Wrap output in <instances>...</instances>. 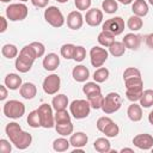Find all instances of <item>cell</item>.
I'll return each mask as SVG.
<instances>
[{
	"label": "cell",
	"mask_w": 153,
	"mask_h": 153,
	"mask_svg": "<svg viewBox=\"0 0 153 153\" xmlns=\"http://www.w3.org/2000/svg\"><path fill=\"white\" fill-rule=\"evenodd\" d=\"M5 131L12 145L18 149H26L32 142V135L27 131H24L20 124L17 122H10L6 126Z\"/></svg>",
	"instance_id": "obj_1"
},
{
	"label": "cell",
	"mask_w": 153,
	"mask_h": 153,
	"mask_svg": "<svg viewBox=\"0 0 153 153\" xmlns=\"http://www.w3.org/2000/svg\"><path fill=\"white\" fill-rule=\"evenodd\" d=\"M91 109L92 108H91L88 100H86V99H74L69 104V112L76 120L86 118L90 115Z\"/></svg>",
	"instance_id": "obj_2"
},
{
	"label": "cell",
	"mask_w": 153,
	"mask_h": 153,
	"mask_svg": "<svg viewBox=\"0 0 153 153\" xmlns=\"http://www.w3.org/2000/svg\"><path fill=\"white\" fill-rule=\"evenodd\" d=\"M2 111L6 117L17 120V118L23 117V115L25 114V105H24V103L17 100V99H11L4 104Z\"/></svg>",
	"instance_id": "obj_3"
},
{
	"label": "cell",
	"mask_w": 153,
	"mask_h": 153,
	"mask_svg": "<svg viewBox=\"0 0 153 153\" xmlns=\"http://www.w3.org/2000/svg\"><path fill=\"white\" fill-rule=\"evenodd\" d=\"M29 14V8L24 2L11 4L6 8V17L11 22H20L24 20Z\"/></svg>",
	"instance_id": "obj_4"
},
{
	"label": "cell",
	"mask_w": 153,
	"mask_h": 153,
	"mask_svg": "<svg viewBox=\"0 0 153 153\" xmlns=\"http://www.w3.org/2000/svg\"><path fill=\"white\" fill-rule=\"evenodd\" d=\"M122 106V97L117 92H109L104 97V102L102 105V110L104 114L110 115L118 111Z\"/></svg>",
	"instance_id": "obj_5"
},
{
	"label": "cell",
	"mask_w": 153,
	"mask_h": 153,
	"mask_svg": "<svg viewBox=\"0 0 153 153\" xmlns=\"http://www.w3.org/2000/svg\"><path fill=\"white\" fill-rule=\"evenodd\" d=\"M44 19L53 27H61L66 22L61 10L56 6H48L44 10Z\"/></svg>",
	"instance_id": "obj_6"
},
{
	"label": "cell",
	"mask_w": 153,
	"mask_h": 153,
	"mask_svg": "<svg viewBox=\"0 0 153 153\" xmlns=\"http://www.w3.org/2000/svg\"><path fill=\"white\" fill-rule=\"evenodd\" d=\"M53 109H54L53 105H49L47 103L39 105L37 109L39 117H41V124L45 129H50V128L55 127V117H54Z\"/></svg>",
	"instance_id": "obj_7"
},
{
	"label": "cell",
	"mask_w": 153,
	"mask_h": 153,
	"mask_svg": "<svg viewBox=\"0 0 153 153\" xmlns=\"http://www.w3.org/2000/svg\"><path fill=\"white\" fill-rule=\"evenodd\" d=\"M108 57H109V51L105 48L94 45L90 49V61L94 68L102 67L105 63V61L108 60Z\"/></svg>",
	"instance_id": "obj_8"
},
{
	"label": "cell",
	"mask_w": 153,
	"mask_h": 153,
	"mask_svg": "<svg viewBox=\"0 0 153 153\" xmlns=\"http://www.w3.org/2000/svg\"><path fill=\"white\" fill-rule=\"evenodd\" d=\"M102 29L103 31H106L116 37L124 31V20L121 17H114V18L106 19L103 23Z\"/></svg>",
	"instance_id": "obj_9"
},
{
	"label": "cell",
	"mask_w": 153,
	"mask_h": 153,
	"mask_svg": "<svg viewBox=\"0 0 153 153\" xmlns=\"http://www.w3.org/2000/svg\"><path fill=\"white\" fill-rule=\"evenodd\" d=\"M60 87H61V78L55 73L45 76L43 80V84H42V88H43L44 93H47L49 96L56 94L59 92Z\"/></svg>",
	"instance_id": "obj_10"
},
{
	"label": "cell",
	"mask_w": 153,
	"mask_h": 153,
	"mask_svg": "<svg viewBox=\"0 0 153 153\" xmlns=\"http://www.w3.org/2000/svg\"><path fill=\"white\" fill-rule=\"evenodd\" d=\"M133 143L135 147H137L139 149H143V151H148L153 147V136L151 134H137L133 137Z\"/></svg>",
	"instance_id": "obj_11"
},
{
	"label": "cell",
	"mask_w": 153,
	"mask_h": 153,
	"mask_svg": "<svg viewBox=\"0 0 153 153\" xmlns=\"http://www.w3.org/2000/svg\"><path fill=\"white\" fill-rule=\"evenodd\" d=\"M85 22L87 25L90 26H98L102 24L103 22V11H100L99 8H90L86 11V14H85Z\"/></svg>",
	"instance_id": "obj_12"
},
{
	"label": "cell",
	"mask_w": 153,
	"mask_h": 153,
	"mask_svg": "<svg viewBox=\"0 0 153 153\" xmlns=\"http://www.w3.org/2000/svg\"><path fill=\"white\" fill-rule=\"evenodd\" d=\"M84 16L81 14V11H72L67 16V26L72 30H79L84 25Z\"/></svg>",
	"instance_id": "obj_13"
},
{
	"label": "cell",
	"mask_w": 153,
	"mask_h": 153,
	"mask_svg": "<svg viewBox=\"0 0 153 153\" xmlns=\"http://www.w3.org/2000/svg\"><path fill=\"white\" fill-rule=\"evenodd\" d=\"M43 68L45 71H50V72H54L55 69H57V67L60 66V57L57 54L55 53H49L44 56L43 59Z\"/></svg>",
	"instance_id": "obj_14"
},
{
	"label": "cell",
	"mask_w": 153,
	"mask_h": 153,
	"mask_svg": "<svg viewBox=\"0 0 153 153\" xmlns=\"http://www.w3.org/2000/svg\"><path fill=\"white\" fill-rule=\"evenodd\" d=\"M122 42H123V44L126 45L127 49L136 50V49H139V47L141 44V36L140 35H136L134 32H130V33L124 35Z\"/></svg>",
	"instance_id": "obj_15"
},
{
	"label": "cell",
	"mask_w": 153,
	"mask_h": 153,
	"mask_svg": "<svg viewBox=\"0 0 153 153\" xmlns=\"http://www.w3.org/2000/svg\"><path fill=\"white\" fill-rule=\"evenodd\" d=\"M72 76L78 82H85L90 78V71L84 65H78L72 71Z\"/></svg>",
	"instance_id": "obj_16"
},
{
	"label": "cell",
	"mask_w": 153,
	"mask_h": 153,
	"mask_svg": "<svg viewBox=\"0 0 153 153\" xmlns=\"http://www.w3.org/2000/svg\"><path fill=\"white\" fill-rule=\"evenodd\" d=\"M127 116L131 122H139L142 120V106L136 102H133L127 109Z\"/></svg>",
	"instance_id": "obj_17"
},
{
	"label": "cell",
	"mask_w": 153,
	"mask_h": 153,
	"mask_svg": "<svg viewBox=\"0 0 153 153\" xmlns=\"http://www.w3.org/2000/svg\"><path fill=\"white\" fill-rule=\"evenodd\" d=\"M87 141H88V136L82 131L73 133L69 137L71 146H73L74 148H82L84 146H86Z\"/></svg>",
	"instance_id": "obj_18"
},
{
	"label": "cell",
	"mask_w": 153,
	"mask_h": 153,
	"mask_svg": "<svg viewBox=\"0 0 153 153\" xmlns=\"http://www.w3.org/2000/svg\"><path fill=\"white\" fill-rule=\"evenodd\" d=\"M19 93L24 99L29 100L35 98V96L37 94V87L33 82H24L19 88Z\"/></svg>",
	"instance_id": "obj_19"
},
{
	"label": "cell",
	"mask_w": 153,
	"mask_h": 153,
	"mask_svg": "<svg viewBox=\"0 0 153 153\" xmlns=\"http://www.w3.org/2000/svg\"><path fill=\"white\" fill-rule=\"evenodd\" d=\"M5 85L7 86L8 90H19L20 86L23 85L22 82V78L17 74V73H8L5 76Z\"/></svg>",
	"instance_id": "obj_20"
},
{
	"label": "cell",
	"mask_w": 153,
	"mask_h": 153,
	"mask_svg": "<svg viewBox=\"0 0 153 153\" xmlns=\"http://www.w3.org/2000/svg\"><path fill=\"white\" fill-rule=\"evenodd\" d=\"M51 105H53L55 111L65 110V109H67V106H69L68 97L66 94H63V93H60V94L56 93V96H54V98L51 100Z\"/></svg>",
	"instance_id": "obj_21"
},
{
	"label": "cell",
	"mask_w": 153,
	"mask_h": 153,
	"mask_svg": "<svg viewBox=\"0 0 153 153\" xmlns=\"http://www.w3.org/2000/svg\"><path fill=\"white\" fill-rule=\"evenodd\" d=\"M148 4L145 0H134V2L131 4V11L135 16L139 17H145L148 13Z\"/></svg>",
	"instance_id": "obj_22"
},
{
	"label": "cell",
	"mask_w": 153,
	"mask_h": 153,
	"mask_svg": "<svg viewBox=\"0 0 153 153\" xmlns=\"http://www.w3.org/2000/svg\"><path fill=\"white\" fill-rule=\"evenodd\" d=\"M19 56H22L23 59H25V60H27V61H30V62H32V63L35 62L36 59H38V57H37V53H36L35 48L31 45V43L27 44V45H25V47H23V48L20 49Z\"/></svg>",
	"instance_id": "obj_23"
},
{
	"label": "cell",
	"mask_w": 153,
	"mask_h": 153,
	"mask_svg": "<svg viewBox=\"0 0 153 153\" xmlns=\"http://www.w3.org/2000/svg\"><path fill=\"white\" fill-rule=\"evenodd\" d=\"M55 130L57 134H60L61 136H68L73 134L74 130V126L71 122H65V123H55Z\"/></svg>",
	"instance_id": "obj_24"
},
{
	"label": "cell",
	"mask_w": 153,
	"mask_h": 153,
	"mask_svg": "<svg viewBox=\"0 0 153 153\" xmlns=\"http://www.w3.org/2000/svg\"><path fill=\"white\" fill-rule=\"evenodd\" d=\"M93 147L99 153H108L111 151V143L106 137H98L93 142Z\"/></svg>",
	"instance_id": "obj_25"
},
{
	"label": "cell",
	"mask_w": 153,
	"mask_h": 153,
	"mask_svg": "<svg viewBox=\"0 0 153 153\" xmlns=\"http://www.w3.org/2000/svg\"><path fill=\"white\" fill-rule=\"evenodd\" d=\"M32 62H30V61H27V60H25V59H23L22 56H17L16 57V62H14V67H16V69L18 71V72H20V73H27L29 71H31V68H32Z\"/></svg>",
	"instance_id": "obj_26"
},
{
	"label": "cell",
	"mask_w": 153,
	"mask_h": 153,
	"mask_svg": "<svg viewBox=\"0 0 153 153\" xmlns=\"http://www.w3.org/2000/svg\"><path fill=\"white\" fill-rule=\"evenodd\" d=\"M126 45L123 44V42H118L115 41L110 47H109V53L114 56V57H121L124 55L126 53Z\"/></svg>",
	"instance_id": "obj_27"
},
{
	"label": "cell",
	"mask_w": 153,
	"mask_h": 153,
	"mask_svg": "<svg viewBox=\"0 0 153 153\" xmlns=\"http://www.w3.org/2000/svg\"><path fill=\"white\" fill-rule=\"evenodd\" d=\"M69 146H71V142L65 136L57 137L53 142V149L55 152H66V151H68Z\"/></svg>",
	"instance_id": "obj_28"
},
{
	"label": "cell",
	"mask_w": 153,
	"mask_h": 153,
	"mask_svg": "<svg viewBox=\"0 0 153 153\" xmlns=\"http://www.w3.org/2000/svg\"><path fill=\"white\" fill-rule=\"evenodd\" d=\"M97 39H98V43H99L102 47L109 48V47L115 42V36L111 35V33H109V32H106V31H103V30H102V31L98 33Z\"/></svg>",
	"instance_id": "obj_29"
},
{
	"label": "cell",
	"mask_w": 153,
	"mask_h": 153,
	"mask_svg": "<svg viewBox=\"0 0 153 153\" xmlns=\"http://www.w3.org/2000/svg\"><path fill=\"white\" fill-rule=\"evenodd\" d=\"M109 75H110L109 69L102 66V67H99V68H97V69L94 71L92 78H93V80H94L96 82L102 84V82H105V81L109 79Z\"/></svg>",
	"instance_id": "obj_30"
},
{
	"label": "cell",
	"mask_w": 153,
	"mask_h": 153,
	"mask_svg": "<svg viewBox=\"0 0 153 153\" xmlns=\"http://www.w3.org/2000/svg\"><path fill=\"white\" fill-rule=\"evenodd\" d=\"M142 25H143V22H142V18L141 17H139V16H135V14H133V16H130L129 18H128V20H127V26H128V29L130 30V31H139L141 27H142Z\"/></svg>",
	"instance_id": "obj_31"
},
{
	"label": "cell",
	"mask_w": 153,
	"mask_h": 153,
	"mask_svg": "<svg viewBox=\"0 0 153 153\" xmlns=\"http://www.w3.org/2000/svg\"><path fill=\"white\" fill-rule=\"evenodd\" d=\"M82 92L86 94V97H88V96H92V94L100 93L102 92V88L98 85V82H96V81H88V82H86L82 86Z\"/></svg>",
	"instance_id": "obj_32"
},
{
	"label": "cell",
	"mask_w": 153,
	"mask_h": 153,
	"mask_svg": "<svg viewBox=\"0 0 153 153\" xmlns=\"http://www.w3.org/2000/svg\"><path fill=\"white\" fill-rule=\"evenodd\" d=\"M1 54H2L6 59H8V60L14 59V57L18 56V48H17L14 44L7 43V44L2 45V48H1Z\"/></svg>",
	"instance_id": "obj_33"
},
{
	"label": "cell",
	"mask_w": 153,
	"mask_h": 153,
	"mask_svg": "<svg viewBox=\"0 0 153 153\" xmlns=\"http://www.w3.org/2000/svg\"><path fill=\"white\" fill-rule=\"evenodd\" d=\"M139 102H140V105L142 108H151V106H153V90H151V88L145 90Z\"/></svg>",
	"instance_id": "obj_34"
},
{
	"label": "cell",
	"mask_w": 153,
	"mask_h": 153,
	"mask_svg": "<svg viewBox=\"0 0 153 153\" xmlns=\"http://www.w3.org/2000/svg\"><path fill=\"white\" fill-rule=\"evenodd\" d=\"M87 100H88V103H90L92 109L98 110V109H102V105H103V102H104V96L100 92V93H97V94L88 96Z\"/></svg>",
	"instance_id": "obj_35"
},
{
	"label": "cell",
	"mask_w": 153,
	"mask_h": 153,
	"mask_svg": "<svg viewBox=\"0 0 153 153\" xmlns=\"http://www.w3.org/2000/svg\"><path fill=\"white\" fill-rule=\"evenodd\" d=\"M74 50H75V45L72 43H65L61 48H60V54L63 59L66 60H72L73 55H74Z\"/></svg>",
	"instance_id": "obj_36"
},
{
	"label": "cell",
	"mask_w": 153,
	"mask_h": 153,
	"mask_svg": "<svg viewBox=\"0 0 153 153\" xmlns=\"http://www.w3.org/2000/svg\"><path fill=\"white\" fill-rule=\"evenodd\" d=\"M26 121H27V124L31 128H39V127H42V124H41V117H39V114H38L37 110H32L31 112H29Z\"/></svg>",
	"instance_id": "obj_37"
},
{
	"label": "cell",
	"mask_w": 153,
	"mask_h": 153,
	"mask_svg": "<svg viewBox=\"0 0 153 153\" xmlns=\"http://www.w3.org/2000/svg\"><path fill=\"white\" fill-rule=\"evenodd\" d=\"M142 93H143V88H126V97L131 103L139 102Z\"/></svg>",
	"instance_id": "obj_38"
},
{
	"label": "cell",
	"mask_w": 153,
	"mask_h": 153,
	"mask_svg": "<svg viewBox=\"0 0 153 153\" xmlns=\"http://www.w3.org/2000/svg\"><path fill=\"white\" fill-rule=\"evenodd\" d=\"M102 8L108 14H114L118 10V4L116 0H104L102 2Z\"/></svg>",
	"instance_id": "obj_39"
},
{
	"label": "cell",
	"mask_w": 153,
	"mask_h": 153,
	"mask_svg": "<svg viewBox=\"0 0 153 153\" xmlns=\"http://www.w3.org/2000/svg\"><path fill=\"white\" fill-rule=\"evenodd\" d=\"M55 117V123H65V122H71V112L67 111V109L65 110H57L54 114Z\"/></svg>",
	"instance_id": "obj_40"
},
{
	"label": "cell",
	"mask_w": 153,
	"mask_h": 153,
	"mask_svg": "<svg viewBox=\"0 0 153 153\" xmlns=\"http://www.w3.org/2000/svg\"><path fill=\"white\" fill-rule=\"evenodd\" d=\"M103 134H105L106 137H116L118 134H120V127L117 123H115L114 121L105 127V129L102 131Z\"/></svg>",
	"instance_id": "obj_41"
},
{
	"label": "cell",
	"mask_w": 153,
	"mask_h": 153,
	"mask_svg": "<svg viewBox=\"0 0 153 153\" xmlns=\"http://www.w3.org/2000/svg\"><path fill=\"white\" fill-rule=\"evenodd\" d=\"M124 86L126 88H143V81L142 78H131L124 80Z\"/></svg>",
	"instance_id": "obj_42"
},
{
	"label": "cell",
	"mask_w": 153,
	"mask_h": 153,
	"mask_svg": "<svg viewBox=\"0 0 153 153\" xmlns=\"http://www.w3.org/2000/svg\"><path fill=\"white\" fill-rule=\"evenodd\" d=\"M140 76H141V72L136 67H128L123 72V80L131 79V78H140Z\"/></svg>",
	"instance_id": "obj_43"
},
{
	"label": "cell",
	"mask_w": 153,
	"mask_h": 153,
	"mask_svg": "<svg viewBox=\"0 0 153 153\" xmlns=\"http://www.w3.org/2000/svg\"><path fill=\"white\" fill-rule=\"evenodd\" d=\"M86 57V49L82 45H75V50H74V55H73V60L75 62H81L84 61Z\"/></svg>",
	"instance_id": "obj_44"
},
{
	"label": "cell",
	"mask_w": 153,
	"mask_h": 153,
	"mask_svg": "<svg viewBox=\"0 0 153 153\" xmlns=\"http://www.w3.org/2000/svg\"><path fill=\"white\" fill-rule=\"evenodd\" d=\"M111 122H112V120H111L109 116H102V117H99V118L97 120L96 127H97V129H98L99 131H103V130L105 129V127L109 126Z\"/></svg>",
	"instance_id": "obj_45"
},
{
	"label": "cell",
	"mask_w": 153,
	"mask_h": 153,
	"mask_svg": "<svg viewBox=\"0 0 153 153\" xmlns=\"http://www.w3.org/2000/svg\"><path fill=\"white\" fill-rule=\"evenodd\" d=\"M92 0H74V5L78 11H86L90 10Z\"/></svg>",
	"instance_id": "obj_46"
},
{
	"label": "cell",
	"mask_w": 153,
	"mask_h": 153,
	"mask_svg": "<svg viewBox=\"0 0 153 153\" xmlns=\"http://www.w3.org/2000/svg\"><path fill=\"white\" fill-rule=\"evenodd\" d=\"M11 143H10L8 140L1 139L0 140V152L1 153H11V151H12V145Z\"/></svg>",
	"instance_id": "obj_47"
},
{
	"label": "cell",
	"mask_w": 153,
	"mask_h": 153,
	"mask_svg": "<svg viewBox=\"0 0 153 153\" xmlns=\"http://www.w3.org/2000/svg\"><path fill=\"white\" fill-rule=\"evenodd\" d=\"M31 45L35 48V50H36V53H37V57H42V56L44 55V53H45V47H44L43 43H41V42H32Z\"/></svg>",
	"instance_id": "obj_48"
},
{
	"label": "cell",
	"mask_w": 153,
	"mask_h": 153,
	"mask_svg": "<svg viewBox=\"0 0 153 153\" xmlns=\"http://www.w3.org/2000/svg\"><path fill=\"white\" fill-rule=\"evenodd\" d=\"M31 4L37 8H44L48 7L49 0H31Z\"/></svg>",
	"instance_id": "obj_49"
},
{
	"label": "cell",
	"mask_w": 153,
	"mask_h": 153,
	"mask_svg": "<svg viewBox=\"0 0 153 153\" xmlns=\"http://www.w3.org/2000/svg\"><path fill=\"white\" fill-rule=\"evenodd\" d=\"M7 86L6 85H0V100H5L7 98Z\"/></svg>",
	"instance_id": "obj_50"
},
{
	"label": "cell",
	"mask_w": 153,
	"mask_h": 153,
	"mask_svg": "<svg viewBox=\"0 0 153 153\" xmlns=\"http://www.w3.org/2000/svg\"><path fill=\"white\" fill-rule=\"evenodd\" d=\"M0 22H1V27H0V32L2 33V32H5L6 30H7V19L4 17V16H1L0 17Z\"/></svg>",
	"instance_id": "obj_51"
},
{
	"label": "cell",
	"mask_w": 153,
	"mask_h": 153,
	"mask_svg": "<svg viewBox=\"0 0 153 153\" xmlns=\"http://www.w3.org/2000/svg\"><path fill=\"white\" fill-rule=\"evenodd\" d=\"M146 44H147L148 48L153 49V32L146 36Z\"/></svg>",
	"instance_id": "obj_52"
},
{
	"label": "cell",
	"mask_w": 153,
	"mask_h": 153,
	"mask_svg": "<svg viewBox=\"0 0 153 153\" xmlns=\"http://www.w3.org/2000/svg\"><path fill=\"white\" fill-rule=\"evenodd\" d=\"M117 2H121L122 5H129V4H133L134 0H116Z\"/></svg>",
	"instance_id": "obj_53"
},
{
	"label": "cell",
	"mask_w": 153,
	"mask_h": 153,
	"mask_svg": "<svg viewBox=\"0 0 153 153\" xmlns=\"http://www.w3.org/2000/svg\"><path fill=\"white\" fill-rule=\"evenodd\" d=\"M121 152H122V153H124V152L134 153V149H133V148H129V147H124V148H122V149H121Z\"/></svg>",
	"instance_id": "obj_54"
},
{
	"label": "cell",
	"mask_w": 153,
	"mask_h": 153,
	"mask_svg": "<svg viewBox=\"0 0 153 153\" xmlns=\"http://www.w3.org/2000/svg\"><path fill=\"white\" fill-rule=\"evenodd\" d=\"M148 122L153 126V110L149 112V115H148Z\"/></svg>",
	"instance_id": "obj_55"
},
{
	"label": "cell",
	"mask_w": 153,
	"mask_h": 153,
	"mask_svg": "<svg viewBox=\"0 0 153 153\" xmlns=\"http://www.w3.org/2000/svg\"><path fill=\"white\" fill-rule=\"evenodd\" d=\"M76 152H79V153H84V149H82V148H74L73 153H76Z\"/></svg>",
	"instance_id": "obj_56"
},
{
	"label": "cell",
	"mask_w": 153,
	"mask_h": 153,
	"mask_svg": "<svg viewBox=\"0 0 153 153\" xmlns=\"http://www.w3.org/2000/svg\"><path fill=\"white\" fill-rule=\"evenodd\" d=\"M57 2H60V4H66V2H68L69 0H56Z\"/></svg>",
	"instance_id": "obj_57"
},
{
	"label": "cell",
	"mask_w": 153,
	"mask_h": 153,
	"mask_svg": "<svg viewBox=\"0 0 153 153\" xmlns=\"http://www.w3.org/2000/svg\"><path fill=\"white\" fill-rule=\"evenodd\" d=\"M148 2H149V5H152V6H153V0H148Z\"/></svg>",
	"instance_id": "obj_58"
},
{
	"label": "cell",
	"mask_w": 153,
	"mask_h": 153,
	"mask_svg": "<svg viewBox=\"0 0 153 153\" xmlns=\"http://www.w3.org/2000/svg\"><path fill=\"white\" fill-rule=\"evenodd\" d=\"M11 0H1V2H10Z\"/></svg>",
	"instance_id": "obj_59"
},
{
	"label": "cell",
	"mask_w": 153,
	"mask_h": 153,
	"mask_svg": "<svg viewBox=\"0 0 153 153\" xmlns=\"http://www.w3.org/2000/svg\"><path fill=\"white\" fill-rule=\"evenodd\" d=\"M19 1H22V2H25V1H27V0H19Z\"/></svg>",
	"instance_id": "obj_60"
},
{
	"label": "cell",
	"mask_w": 153,
	"mask_h": 153,
	"mask_svg": "<svg viewBox=\"0 0 153 153\" xmlns=\"http://www.w3.org/2000/svg\"><path fill=\"white\" fill-rule=\"evenodd\" d=\"M151 151H152V153H153V147H152V148H151Z\"/></svg>",
	"instance_id": "obj_61"
}]
</instances>
